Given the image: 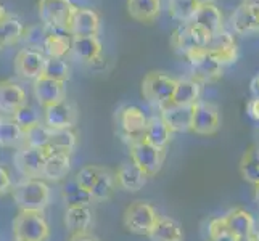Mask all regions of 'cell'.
Listing matches in <instances>:
<instances>
[{
    "instance_id": "6da1fadb",
    "label": "cell",
    "mask_w": 259,
    "mask_h": 241,
    "mask_svg": "<svg viewBox=\"0 0 259 241\" xmlns=\"http://www.w3.org/2000/svg\"><path fill=\"white\" fill-rule=\"evenodd\" d=\"M12 195L20 211L44 212L50 203V186L40 178H24L15 186Z\"/></svg>"
},
{
    "instance_id": "7a4b0ae2",
    "label": "cell",
    "mask_w": 259,
    "mask_h": 241,
    "mask_svg": "<svg viewBox=\"0 0 259 241\" xmlns=\"http://www.w3.org/2000/svg\"><path fill=\"white\" fill-rule=\"evenodd\" d=\"M76 8L71 0H39L37 12L42 24L50 32L69 35L71 20Z\"/></svg>"
},
{
    "instance_id": "3957f363",
    "label": "cell",
    "mask_w": 259,
    "mask_h": 241,
    "mask_svg": "<svg viewBox=\"0 0 259 241\" xmlns=\"http://www.w3.org/2000/svg\"><path fill=\"white\" fill-rule=\"evenodd\" d=\"M159 219V214L150 203L134 201L124 211L122 225L127 231L139 236H148Z\"/></svg>"
},
{
    "instance_id": "277c9868",
    "label": "cell",
    "mask_w": 259,
    "mask_h": 241,
    "mask_svg": "<svg viewBox=\"0 0 259 241\" xmlns=\"http://www.w3.org/2000/svg\"><path fill=\"white\" fill-rule=\"evenodd\" d=\"M13 236L16 241H47L50 227L44 212L20 211L13 220Z\"/></svg>"
},
{
    "instance_id": "5b68a950",
    "label": "cell",
    "mask_w": 259,
    "mask_h": 241,
    "mask_svg": "<svg viewBox=\"0 0 259 241\" xmlns=\"http://www.w3.org/2000/svg\"><path fill=\"white\" fill-rule=\"evenodd\" d=\"M129 156L148 177L159 174L166 159V150L148 143L145 138H140L129 143Z\"/></svg>"
},
{
    "instance_id": "8992f818",
    "label": "cell",
    "mask_w": 259,
    "mask_h": 241,
    "mask_svg": "<svg viewBox=\"0 0 259 241\" xmlns=\"http://www.w3.org/2000/svg\"><path fill=\"white\" fill-rule=\"evenodd\" d=\"M177 87V80L164 73H150L142 80V93L147 102L156 105L158 108L171 102Z\"/></svg>"
},
{
    "instance_id": "52a82bcc",
    "label": "cell",
    "mask_w": 259,
    "mask_h": 241,
    "mask_svg": "<svg viewBox=\"0 0 259 241\" xmlns=\"http://www.w3.org/2000/svg\"><path fill=\"white\" fill-rule=\"evenodd\" d=\"M209 39H211L209 32L198 28V26L190 21V23L181 24L172 32L171 43H172V47H174L176 52H179L181 55L187 57L193 50L206 49Z\"/></svg>"
},
{
    "instance_id": "ba28073f",
    "label": "cell",
    "mask_w": 259,
    "mask_h": 241,
    "mask_svg": "<svg viewBox=\"0 0 259 241\" xmlns=\"http://www.w3.org/2000/svg\"><path fill=\"white\" fill-rule=\"evenodd\" d=\"M185 58L189 60V63L192 65V69H193L192 79L198 80L201 85L212 84L222 77V68L224 66H222L206 49L193 50Z\"/></svg>"
},
{
    "instance_id": "9c48e42d",
    "label": "cell",
    "mask_w": 259,
    "mask_h": 241,
    "mask_svg": "<svg viewBox=\"0 0 259 241\" xmlns=\"http://www.w3.org/2000/svg\"><path fill=\"white\" fill-rule=\"evenodd\" d=\"M219 129H221V113L218 106L204 100L195 103L193 118H192V133L209 137L218 133Z\"/></svg>"
},
{
    "instance_id": "30bf717a",
    "label": "cell",
    "mask_w": 259,
    "mask_h": 241,
    "mask_svg": "<svg viewBox=\"0 0 259 241\" xmlns=\"http://www.w3.org/2000/svg\"><path fill=\"white\" fill-rule=\"evenodd\" d=\"M148 124V118L144 110L139 106H124L118 113V126L121 130L122 138L127 141V145L132 141L144 138V133Z\"/></svg>"
},
{
    "instance_id": "8fae6325",
    "label": "cell",
    "mask_w": 259,
    "mask_h": 241,
    "mask_svg": "<svg viewBox=\"0 0 259 241\" xmlns=\"http://www.w3.org/2000/svg\"><path fill=\"white\" fill-rule=\"evenodd\" d=\"M47 57L34 49H21L15 57V73L24 80H37L44 74Z\"/></svg>"
},
{
    "instance_id": "7c38bea8",
    "label": "cell",
    "mask_w": 259,
    "mask_h": 241,
    "mask_svg": "<svg viewBox=\"0 0 259 241\" xmlns=\"http://www.w3.org/2000/svg\"><path fill=\"white\" fill-rule=\"evenodd\" d=\"M49 158V150L24 147L15 153V166L26 178H39L44 174L46 161Z\"/></svg>"
},
{
    "instance_id": "4fadbf2b",
    "label": "cell",
    "mask_w": 259,
    "mask_h": 241,
    "mask_svg": "<svg viewBox=\"0 0 259 241\" xmlns=\"http://www.w3.org/2000/svg\"><path fill=\"white\" fill-rule=\"evenodd\" d=\"M76 122H77V110L68 100L52 105L44 110V124L50 130H73Z\"/></svg>"
},
{
    "instance_id": "5bb4252c",
    "label": "cell",
    "mask_w": 259,
    "mask_h": 241,
    "mask_svg": "<svg viewBox=\"0 0 259 241\" xmlns=\"http://www.w3.org/2000/svg\"><path fill=\"white\" fill-rule=\"evenodd\" d=\"M159 118L164 121L172 133L179 132H192V118H193V106L176 105L174 102H167L159 106Z\"/></svg>"
},
{
    "instance_id": "9a60e30c",
    "label": "cell",
    "mask_w": 259,
    "mask_h": 241,
    "mask_svg": "<svg viewBox=\"0 0 259 241\" xmlns=\"http://www.w3.org/2000/svg\"><path fill=\"white\" fill-rule=\"evenodd\" d=\"M206 50L219 61L222 66L232 65L234 61H237V57H238L235 37L224 29L216 34H211V39L208 42Z\"/></svg>"
},
{
    "instance_id": "2e32d148",
    "label": "cell",
    "mask_w": 259,
    "mask_h": 241,
    "mask_svg": "<svg viewBox=\"0 0 259 241\" xmlns=\"http://www.w3.org/2000/svg\"><path fill=\"white\" fill-rule=\"evenodd\" d=\"M34 98L44 110L52 105H57L60 102L66 100V88L65 82L53 80L46 76H40L37 80H34Z\"/></svg>"
},
{
    "instance_id": "e0dca14e",
    "label": "cell",
    "mask_w": 259,
    "mask_h": 241,
    "mask_svg": "<svg viewBox=\"0 0 259 241\" xmlns=\"http://www.w3.org/2000/svg\"><path fill=\"white\" fill-rule=\"evenodd\" d=\"M26 103V92L20 84L10 79L0 82V114L13 116Z\"/></svg>"
},
{
    "instance_id": "ac0fdd59",
    "label": "cell",
    "mask_w": 259,
    "mask_h": 241,
    "mask_svg": "<svg viewBox=\"0 0 259 241\" xmlns=\"http://www.w3.org/2000/svg\"><path fill=\"white\" fill-rule=\"evenodd\" d=\"M226 225L229 230L238 236L242 241L248 239L249 236H253L256 233V220L253 217V214L243 209V208H235L229 211L226 216H222Z\"/></svg>"
},
{
    "instance_id": "d6986e66",
    "label": "cell",
    "mask_w": 259,
    "mask_h": 241,
    "mask_svg": "<svg viewBox=\"0 0 259 241\" xmlns=\"http://www.w3.org/2000/svg\"><path fill=\"white\" fill-rule=\"evenodd\" d=\"M98 31H100V16H98V13L92 8H76L69 28L71 37L97 35Z\"/></svg>"
},
{
    "instance_id": "ffe728a7",
    "label": "cell",
    "mask_w": 259,
    "mask_h": 241,
    "mask_svg": "<svg viewBox=\"0 0 259 241\" xmlns=\"http://www.w3.org/2000/svg\"><path fill=\"white\" fill-rule=\"evenodd\" d=\"M94 225V211L87 206H68L65 211V227L71 235L89 233Z\"/></svg>"
},
{
    "instance_id": "44dd1931",
    "label": "cell",
    "mask_w": 259,
    "mask_h": 241,
    "mask_svg": "<svg viewBox=\"0 0 259 241\" xmlns=\"http://www.w3.org/2000/svg\"><path fill=\"white\" fill-rule=\"evenodd\" d=\"M116 180H118V186L121 190L136 193L145 186L148 175L136 163L126 161V163H122L119 166L118 172H116Z\"/></svg>"
},
{
    "instance_id": "7402d4cb",
    "label": "cell",
    "mask_w": 259,
    "mask_h": 241,
    "mask_svg": "<svg viewBox=\"0 0 259 241\" xmlns=\"http://www.w3.org/2000/svg\"><path fill=\"white\" fill-rule=\"evenodd\" d=\"M71 52L76 58L84 63H94L100 60L102 55V42L97 35H85V37H73Z\"/></svg>"
},
{
    "instance_id": "603a6c76",
    "label": "cell",
    "mask_w": 259,
    "mask_h": 241,
    "mask_svg": "<svg viewBox=\"0 0 259 241\" xmlns=\"http://www.w3.org/2000/svg\"><path fill=\"white\" fill-rule=\"evenodd\" d=\"M192 23L209 34H216L222 31V13L214 4L200 5Z\"/></svg>"
},
{
    "instance_id": "cb8c5ba5",
    "label": "cell",
    "mask_w": 259,
    "mask_h": 241,
    "mask_svg": "<svg viewBox=\"0 0 259 241\" xmlns=\"http://www.w3.org/2000/svg\"><path fill=\"white\" fill-rule=\"evenodd\" d=\"M71 171V156L68 153H52L49 151V158L46 161L42 177L52 182H60L66 178Z\"/></svg>"
},
{
    "instance_id": "d4e9b609",
    "label": "cell",
    "mask_w": 259,
    "mask_h": 241,
    "mask_svg": "<svg viewBox=\"0 0 259 241\" xmlns=\"http://www.w3.org/2000/svg\"><path fill=\"white\" fill-rule=\"evenodd\" d=\"M148 238L150 241H184V230L177 220L159 216Z\"/></svg>"
},
{
    "instance_id": "484cf974",
    "label": "cell",
    "mask_w": 259,
    "mask_h": 241,
    "mask_svg": "<svg viewBox=\"0 0 259 241\" xmlns=\"http://www.w3.org/2000/svg\"><path fill=\"white\" fill-rule=\"evenodd\" d=\"M201 84L195 79H181L177 80V87L172 100L176 105H184V106H193L195 103L200 102L201 97Z\"/></svg>"
},
{
    "instance_id": "4316f807",
    "label": "cell",
    "mask_w": 259,
    "mask_h": 241,
    "mask_svg": "<svg viewBox=\"0 0 259 241\" xmlns=\"http://www.w3.org/2000/svg\"><path fill=\"white\" fill-rule=\"evenodd\" d=\"M172 132L169 130V127L164 124V121L159 118V116H153V118H148V124L144 133V138L148 143L155 145L158 148H164L167 143L171 141Z\"/></svg>"
},
{
    "instance_id": "83f0119b",
    "label": "cell",
    "mask_w": 259,
    "mask_h": 241,
    "mask_svg": "<svg viewBox=\"0 0 259 241\" xmlns=\"http://www.w3.org/2000/svg\"><path fill=\"white\" fill-rule=\"evenodd\" d=\"M232 28L237 34H251L259 32V15H256L253 10H249L243 4L240 5L232 15Z\"/></svg>"
},
{
    "instance_id": "f1b7e54d",
    "label": "cell",
    "mask_w": 259,
    "mask_h": 241,
    "mask_svg": "<svg viewBox=\"0 0 259 241\" xmlns=\"http://www.w3.org/2000/svg\"><path fill=\"white\" fill-rule=\"evenodd\" d=\"M159 0H127V12L131 18L140 23H150L159 15Z\"/></svg>"
},
{
    "instance_id": "f546056e",
    "label": "cell",
    "mask_w": 259,
    "mask_h": 241,
    "mask_svg": "<svg viewBox=\"0 0 259 241\" xmlns=\"http://www.w3.org/2000/svg\"><path fill=\"white\" fill-rule=\"evenodd\" d=\"M240 174L246 182L259 185V145L249 147L240 159Z\"/></svg>"
},
{
    "instance_id": "4dcf8cb0",
    "label": "cell",
    "mask_w": 259,
    "mask_h": 241,
    "mask_svg": "<svg viewBox=\"0 0 259 241\" xmlns=\"http://www.w3.org/2000/svg\"><path fill=\"white\" fill-rule=\"evenodd\" d=\"M71 42L73 37L66 34H57V32H50L44 43V55L47 58H65L68 53L71 52Z\"/></svg>"
},
{
    "instance_id": "1f68e13d",
    "label": "cell",
    "mask_w": 259,
    "mask_h": 241,
    "mask_svg": "<svg viewBox=\"0 0 259 241\" xmlns=\"http://www.w3.org/2000/svg\"><path fill=\"white\" fill-rule=\"evenodd\" d=\"M24 26L23 23L15 16L8 15L4 21H0V50L5 47H10L18 40L23 39L24 34Z\"/></svg>"
},
{
    "instance_id": "d6a6232c",
    "label": "cell",
    "mask_w": 259,
    "mask_h": 241,
    "mask_svg": "<svg viewBox=\"0 0 259 241\" xmlns=\"http://www.w3.org/2000/svg\"><path fill=\"white\" fill-rule=\"evenodd\" d=\"M118 188V180H116V172H111L110 169H105L98 177L95 186L91 191L94 201H108Z\"/></svg>"
},
{
    "instance_id": "836d02e7",
    "label": "cell",
    "mask_w": 259,
    "mask_h": 241,
    "mask_svg": "<svg viewBox=\"0 0 259 241\" xmlns=\"http://www.w3.org/2000/svg\"><path fill=\"white\" fill-rule=\"evenodd\" d=\"M77 145V137L73 130H52V138L47 147L52 153H68L71 155Z\"/></svg>"
},
{
    "instance_id": "e575fe53",
    "label": "cell",
    "mask_w": 259,
    "mask_h": 241,
    "mask_svg": "<svg viewBox=\"0 0 259 241\" xmlns=\"http://www.w3.org/2000/svg\"><path fill=\"white\" fill-rule=\"evenodd\" d=\"M23 130L15 122L13 118H2L0 116V147L10 148L23 141Z\"/></svg>"
},
{
    "instance_id": "d590c367",
    "label": "cell",
    "mask_w": 259,
    "mask_h": 241,
    "mask_svg": "<svg viewBox=\"0 0 259 241\" xmlns=\"http://www.w3.org/2000/svg\"><path fill=\"white\" fill-rule=\"evenodd\" d=\"M61 196H63V201L66 203V208L68 206H87V204H91L94 201L91 193L82 190L81 186L77 185L76 178L66 182L63 190H61Z\"/></svg>"
},
{
    "instance_id": "8d00e7d4",
    "label": "cell",
    "mask_w": 259,
    "mask_h": 241,
    "mask_svg": "<svg viewBox=\"0 0 259 241\" xmlns=\"http://www.w3.org/2000/svg\"><path fill=\"white\" fill-rule=\"evenodd\" d=\"M198 4L195 0H169L167 10L176 21L179 23H190L198 10Z\"/></svg>"
},
{
    "instance_id": "74e56055",
    "label": "cell",
    "mask_w": 259,
    "mask_h": 241,
    "mask_svg": "<svg viewBox=\"0 0 259 241\" xmlns=\"http://www.w3.org/2000/svg\"><path fill=\"white\" fill-rule=\"evenodd\" d=\"M50 138H52V130L44 122H40L37 126H34L29 130L24 132L23 143H24V147H29V148L44 150L49 147Z\"/></svg>"
},
{
    "instance_id": "f35d334b",
    "label": "cell",
    "mask_w": 259,
    "mask_h": 241,
    "mask_svg": "<svg viewBox=\"0 0 259 241\" xmlns=\"http://www.w3.org/2000/svg\"><path fill=\"white\" fill-rule=\"evenodd\" d=\"M12 118L15 119V122L18 124V126L21 127V130H23V133L26 132V130H29L31 127H34V126H37V124H40V122H44L42 121V116H40V113H39V110L37 108H34L32 105H29V103H26L23 108H20L18 110Z\"/></svg>"
},
{
    "instance_id": "ab89813d",
    "label": "cell",
    "mask_w": 259,
    "mask_h": 241,
    "mask_svg": "<svg viewBox=\"0 0 259 241\" xmlns=\"http://www.w3.org/2000/svg\"><path fill=\"white\" fill-rule=\"evenodd\" d=\"M42 76L53 80H60V82H66L69 79V65L66 63L65 58H47Z\"/></svg>"
},
{
    "instance_id": "60d3db41",
    "label": "cell",
    "mask_w": 259,
    "mask_h": 241,
    "mask_svg": "<svg viewBox=\"0 0 259 241\" xmlns=\"http://www.w3.org/2000/svg\"><path fill=\"white\" fill-rule=\"evenodd\" d=\"M49 35V29L44 24H34L29 26V28L24 29L23 39L24 43L28 45V49H34V50H44V43H46V39Z\"/></svg>"
},
{
    "instance_id": "b9f144b4",
    "label": "cell",
    "mask_w": 259,
    "mask_h": 241,
    "mask_svg": "<svg viewBox=\"0 0 259 241\" xmlns=\"http://www.w3.org/2000/svg\"><path fill=\"white\" fill-rule=\"evenodd\" d=\"M208 241H242L238 236H235L222 217L211 219L208 224Z\"/></svg>"
},
{
    "instance_id": "7bdbcfd3",
    "label": "cell",
    "mask_w": 259,
    "mask_h": 241,
    "mask_svg": "<svg viewBox=\"0 0 259 241\" xmlns=\"http://www.w3.org/2000/svg\"><path fill=\"white\" fill-rule=\"evenodd\" d=\"M102 171H103V167H98V166L89 164V166H84V167L81 169V171H79V172L76 174L74 178H76L77 185L81 186L82 190H85V191L91 193L92 188L95 186V183H97V180H98V177H100Z\"/></svg>"
},
{
    "instance_id": "ee69618b",
    "label": "cell",
    "mask_w": 259,
    "mask_h": 241,
    "mask_svg": "<svg viewBox=\"0 0 259 241\" xmlns=\"http://www.w3.org/2000/svg\"><path fill=\"white\" fill-rule=\"evenodd\" d=\"M12 190V178L5 167L0 166V196L7 195Z\"/></svg>"
},
{
    "instance_id": "f6af8a7d",
    "label": "cell",
    "mask_w": 259,
    "mask_h": 241,
    "mask_svg": "<svg viewBox=\"0 0 259 241\" xmlns=\"http://www.w3.org/2000/svg\"><path fill=\"white\" fill-rule=\"evenodd\" d=\"M246 113L251 119L259 122V98H253L246 105Z\"/></svg>"
},
{
    "instance_id": "bcb514c9",
    "label": "cell",
    "mask_w": 259,
    "mask_h": 241,
    "mask_svg": "<svg viewBox=\"0 0 259 241\" xmlns=\"http://www.w3.org/2000/svg\"><path fill=\"white\" fill-rule=\"evenodd\" d=\"M69 241H100L95 235H92L91 231L89 233H77V235H71Z\"/></svg>"
},
{
    "instance_id": "7dc6e473",
    "label": "cell",
    "mask_w": 259,
    "mask_h": 241,
    "mask_svg": "<svg viewBox=\"0 0 259 241\" xmlns=\"http://www.w3.org/2000/svg\"><path fill=\"white\" fill-rule=\"evenodd\" d=\"M249 90H251L253 98H259V74L253 77L251 84H249Z\"/></svg>"
},
{
    "instance_id": "c3c4849f",
    "label": "cell",
    "mask_w": 259,
    "mask_h": 241,
    "mask_svg": "<svg viewBox=\"0 0 259 241\" xmlns=\"http://www.w3.org/2000/svg\"><path fill=\"white\" fill-rule=\"evenodd\" d=\"M242 4L245 7H248L249 10H253L256 15H259V0H243Z\"/></svg>"
},
{
    "instance_id": "681fc988",
    "label": "cell",
    "mask_w": 259,
    "mask_h": 241,
    "mask_svg": "<svg viewBox=\"0 0 259 241\" xmlns=\"http://www.w3.org/2000/svg\"><path fill=\"white\" fill-rule=\"evenodd\" d=\"M198 5H206V4H212V0H195Z\"/></svg>"
},
{
    "instance_id": "f907efd6",
    "label": "cell",
    "mask_w": 259,
    "mask_h": 241,
    "mask_svg": "<svg viewBox=\"0 0 259 241\" xmlns=\"http://www.w3.org/2000/svg\"><path fill=\"white\" fill-rule=\"evenodd\" d=\"M254 200H256V203L259 204V185L256 186V190H254Z\"/></svg>"
}]
</instances>
